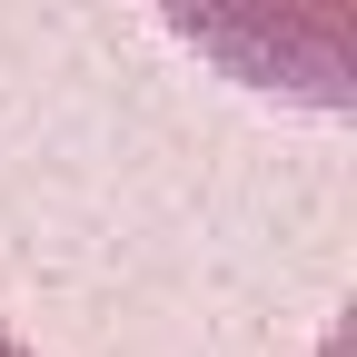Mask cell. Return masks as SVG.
<instances>
[{
    "label": "cell",
    "instance_id": "1",
    "mask_svg": "<svg viewBox=\"0 0 357 357\" xmlns=\"http://www.w3.org/2000/svg\"><path fill=\"white\" fill-rule=\"evenodd\" d=\"M218 70L278 100H347V0H159Z\"/></svg>",
    "mask_w": 357,
    "mask_h": 357
},
{
    "label": "cell",
    "instance_id": "2",
    "mask_svg": "<svg viewBox=\"0 0 357 357\" xmlns=\"http://www.w3.org/2000/svg\"><path fill=\"white\" fill-rule=\"evenodd\" d=\"M0 357H30V347H20V337H10V328H0Z\"/></svg>",
    "mask_w": 357,
    "mask_h": 357
}]
</instances>
